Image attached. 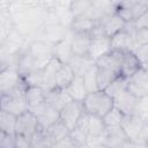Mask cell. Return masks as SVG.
Instances as JSON below:
<instances>
[{"mask_svg": "<svg viewBox=\"0 0 148 148\" xmlns=\"http://www.w3.org/2000/svg\"><path fill=\"white\" fill-rule=\"evenodd\" d=\"M27 87L28 86L24 83V81L21 77L16 87H14L7 92H2L1 94V110L8 111L16 116L29 110V105L25 99Z\"/></svg>", "mask_w": 148, "mask_h": 148, "instance_id": "6da1fadb", "label": "cell"}, {"mask_svg": "<svg viewBox=\"0 0 148 148\" xmlns=\"http://www.w3.org/2000/svg\"><path fill=\"white\" fill-rule=\"evenodd\" d=\"M82 103L87 112L102 118L114 106L113 97H111L105 90L101 89L88 92Z\"/></svg>", "mask_w": 148, "mask_h": 148, "instance_id": "7a4b0ae2", "label": "cell"}, {"mask_svg": "<svg viewBox=\"0 0 148 148\" xmlns=\"http://www.w3.org/2000/svg\"><path fill=\"white\" fill-rule=\"evenodd\" d=\"M75 127H79L80 130H82L88 135V138L98 136V135H103L106 133V127L104 125L103 118L96 114L89 113L87 111L82 113Z\"/></svg>", "mask_w": 148, "mask_h": 148, "instance_id": "3957f363", "label": "cell"}, {"mask_svg": "<svg viewBox=\"0 0 148 148\" xmlns=\"http://www.w3.org/2000/svg\"><path fill=\"white\" fill-rule=\"evenodd\" d=\"M38 130H39V123L32 111L27 110L17 116L15 135H22V136L32 139V136Z\"/></svg>", "mask_w": 148, "mask_h": 148, "instance_id": "277c9868", "label": "cell"}, {"mask_svg": "<svg viewBox=\"0 0 148 148\" xmlns=\"http://www.w3.org/2000/svg\"><path fill=\"white\" fill-rule=\"evenodd\" d=\"M84 111L86 110H84L83 103L80 101L73 99L60 110V120L69 130H73L77 125V121Z\"/></svg>", "mask_w": 148, "mask_h": 148, "instance_id": "5b68a950", "label": "cell"}, {"mask_svg": "<svg viewBox=\"0 0 148 148\" xmlns=\"http://www.w3.org/2000/svg\"><path fill=\"white\" fill-rule=\"evenodd\" d=\"M42 40L47 42L52 46L60 40L65 39L69 34L71 29L65 27L61 23H51V24H42L39 27Z\"/></svg>", "mask_w": 148, "mask_h": 148, "instance_id": "8992f818", "label": "cell"}, {"mask_svg": "<svg viewBox=\"0 0 148 148\" xmlns=\"http://www.w3.org/2000/svg\"><path fill=\"white\" fill-rule=\"evenodd\" d=\"M30 111H32L35 116L37 117L38 123H39V128L42 130H46L60 118V112L56 110L54 108H52L51 105H49L46 102L42 103L40 105H38L37 108Z\"/></svg>", "mask_w": 148, "mask_h": 148, "instance_id": "52a82bcc", "label": "cell"}, {"mask_svg": "<svg viewBox=\"0 0 148 148\" xmlns=\"http://www.w3.org/2000/svg\"><path fill=\"white\" fill-rule=\"evenodd\" d=\"M124 52L121 50H116V49H111L109 52L104 53L103 56H101L96 61V66L99 68H106V69H111L118 74H120V66L123 62V58H124Z\"/></svg>", "mask_w": 148, "mask_h": 148, "instance_id": "ba28073f", "label": "cell"}, {"mask_svg": "<svg viewBox=\"0 0 148 148\" xmlns=\"http://www.w3.org/2000/svg\"><path fill=\"white\" fill-rule=\"evenodd\" d=\"M21 73L16 65H9L1 68L0 72V91L7 92L14 87H16L20 82Z\"/></svg>", "mask_w": 148, "mask_h": 148, "instance_id": "9c48e42d", "label": "cell"}, {"mask_svg": "<svg viewBox=\"0 0 148 148\" xmlns=\"http://www.w3.org/2000/svg\"><path fill=\"white\" fill-rule=\"evenodd\" d=\"M113 102H114V106L118 110H120L125 116H128L135 113L139 97H136L131 90L126 89L119 95H117L113 98Z\"/></svg>", "mask_w": 148, "mask_h": 148, "instance_id": "30bf717a", "label": "cell"}, {"mask_svg": "<svg viewBox=\"0 0 148 148\" xmlns=\"http://www.w3.org/2000/svg\"><path fill=\"white\" fill-rule=\"evenodd\" d=\"M98 23L102 25L104 32L109 37H111L114 34H117L120 30H123L125 28V25H126V22L124 21V18L116 10L102 16L98 20Z\"/></svg>", "mask_w": 148, "mask_h": 148, "instance_id": "8fae6325", "label": "cell"}, {"mask_svg": "<svg viewBox=\"0 0 148 148\" xmlns=\"http://www.w3.org/2000/svg\"><path fill=\"white\" fill-rule=\"evenodd\" d=\"M145 123H146V120L143 118H141L136 113H133V114H128V116L124 117L121 127L125 131L127 138L133 141V140L139 139Z\"/></svg>", "mask_w": 148, "mask_h": 148, "instance_id": "7c38bea8", "label": "cell"}, {"mask_svg": "<svg viewBox=\"0 0 148 148\" xmlns=\"http://www.w3.org/2000/svg\"><path fill=\"white\" fill-rule=\"evenodd\" d=\"M71 101H73V99L71 98L68 92L65 89H61L58 87H54V88L47 90L45 94V102L49 105H51L52 108H54L56 110H58L59 112Z\"/></svg>", "mask_w": 148, "mask_h": 148, "instance_id": "4fadbf2b", "label": "cell"}, {"mask_svg": "<svg viewBox=\"0 0 148 148\" xmlns=\"http://www.w3.org/2000/svg\"><path fill=\"white\" fill-rule=\"evenodd\" d=\"M111 37L106 35L101 36H91L90 46H89V56L96 61L101 56L109 52L111 50Z\"/></svg>", "mask_w": 148, "mask_h": 148, "instance_id": "5bb4252c", "label": "cell"}, {"mask_svg": "<svg viewBox=\"0 0 148 148\" xmlns=\"http://www.w3.org/2000/svg\"><path fill=\"white\" fill-rule=\"evenodd\" d=\"M142 68V64L133 51H125L123 62L120 66V75L131 79L138 71Z\"/></svg>", "mask_w": 148, "mask_h": 148, "instance_id": "9a60e30c", "label": "cell"}, {"mask_svg": "<svg viewBox=\"0 0 148 148\" xmlns=\"http://www.w3.org/2000/svg\"><path fill=\"white\" fill-rule=\"evenodd\" d=\"M148 10V3L147 2H136L130 6H123L116 9V12L124 18V21L127 22H134L136 18H139L142 14H145Z\"/></svg>", "mask_w": 148, "mask_h": 148, "instance_id": "2e32d148", "label": "cell"}, {"mask_svg": "<svg viewBox=\"0 0 148 148\" xmlns=\"http://www.w3.org/2000/svg\"><path fill=\"white\" fill-rule=\"evenodd\" d=\"M91 36L89 32H73L72 35V53L76 56L89 54Z\"/></svg>", "mask_w": 148, "mask_h": 148, "instance_id": "e0dca14e", "label": "cell"}, {"mask_svg": "<svg viewBox=\"0 0 148 148\" xmlns=\"http://www.w3.org/2000/svg\"><path fill=\"white\" fill-rule=\"evenodd\" d=\"M72 35H73V32L71 30L65 39L60 40L59 43H57L52 46L53 56L57 57L59 60H61L64 64H68L71 57L73 56V53H72Z\"/></svg>", "mask_w": 148, "mask_h": 148, "instance_id": "ac0fdd59", "label": "cell"}, {"mask_svg": "<svg viewBox=\"0 0 148 148\" xmlns=\"http://www.w3.org/2000/svg\"><path fill=\"white\" fill-rule=\"evenodd\" d=\"M94 64H95V60L89 54H86V56L73 54L68 61V65L72 67L74 74L79 76H82Z\"/></svg>", "mask_w": 148, "mask_h": 148, "instance_id": "d6986e66", "label": "cell"}, {"mask_svg": "<svg viewBox=\"0 0 148 148\" xmlns=\"http://www.w3.org/2000/svg\"><path fill=\"white\" fill-rule=\"evenodd\" d=\"M40 130H42V128H40ZM43 131L45 132L46 136L52 141L53 147H54V145H56L59 140H61V139L68 136L69 133H71V130L60 120V118H59L56 123H53L50 127H47L46 130H43Z\"/></svg>", "mask_w": 148, "mask_h": 148, "instance_id": "ffe728a7", "label": "cell"}, {"mask_svg": "<svg viewBox=\"0 0 148 148\" xmlns=\"http://www.w3.org/2000/svg\"><path fill=\"white\" fill-rule=\"evenodd\" d=\"M46 90L39 86H28L25 89V99L29 105V110H32L45 102Z\"/></svg>", "mask_w": 148, "mask_h": 148, "instance_id": "44dd1931", "label": "cell"}, {"mask_svg": "<svg viewBox=\"0 0 148 148\" xmlns=\"http://www.w3.org/2000/svg\"><path fill=\"white\" fill-rule=\"evenodd\" d=\"M65 90L68 92V95L71 96L72 99L80 101V102H82L84 99V97L87 96V94H88V90H87V87L84 84L83 77L79 76V75H75L73 81L68 84V87Z\"/></svg>", "mask_w": 148, "mask_h": 148, "instance_id": "7402d4cb", "label": "cell"}, {"mask_svg": "<svg viewBox=\"0 0 148 148\" xmlns=\"http://www.w3.org/2000/svg\"><path fill=\"white\" fill-rule=\"evenodd\" d=\"M128 140L130 139L127 138L121 125L113 126V127H106V146L120 147V146H124V143Z\"/></svg>", "mask_w": 148, "mask_h": 148, "instance_id": "603a6c76", "label": "cell"}, {"mask_svg": "<svg viewBox=\"0 0 148 148\" xmlns=\"http://www.w3.org/2000/svg\"><path fill=\"white\" fill-rule=\"evenodd\" d=\"M74 77H75V74H74L72 67L68 64H62L60 66V68L57 71L56 76H54L56 87L66 89L68 87V84L73 81Z\"/></svg>", "mask_w": 148, "mask_h": 148, "instance_id": "cb8c5ba5", "label": "cell"}, {"mask_svg": "<svg viewBox=\"0 0 148 148\" xmlns=\"http://www.w3.org/2000/svg\"><path fill=\"white\" fill-rule=\"evenodd\" d=\"M96 23H97L96 20L91 18L87 14H83V15L74 17L69 29L72 30V32H89L90 34V31L92 30Z\"/></svg>", "mask_w": 148, "mask_h": 148, "instance_id": "d4e9b609", "label": "cell"}, {"mask_svg": "<svg viewBox=\"0 0 148 148\" xmlns=\"http://www.w3.org/2000/svg\"><path fill=\"white\" fill-rule=\"evenodd\" d=\"M31 56L34 57H46V56H53V47L51 44H49L45 40L42 39H35L25 49Z\"/></svg>", "mask_w": 148, "mask_h": 148, "instance_id": "484cf974", "label": "cell"}, {"mask_svg": "<svg viewBox=\"0 0 148 148\" xmlns=\"http://www.w3.org/2000/svg\"><path fill=\"white\" fill-rule=\"evenodd\" d=\"M17 116L5 110H0V131L9 134H15Z\"/></svg>", "mask_w": 148, "mask_h": 148, "instance_id": "4316f807", "label": "cell"}, {"mask_svg": "<svg viewBox=\"0 0 148 148\" xmlns=\"http://www.w3.org/2000/svg\"><path fill=\"white\" fill-rule=\"evenodd\" d=\"M120 74L111 71V69H106V68H99L97 67V87L101 90H105L106 87Z\"/></svg>", "mask_w": 148, "mask_h": 148, "instance_id": "83f0119b", "label": "cell"}, {"mask_svg": "<svg viewBox=\"0 0 148 148\" xmlns=\"http://www.w3.org/2000/svg\"><path fill=\"white\" fill-rule=\"evenodd\" d=\"M128 82H130V79H126L121 75H118L105 89V91L111 96V97H116L117 95H119L120 92H123L124 90L127 89L128 87Z\"/></svg>", "mask_w": 148, "mask_h": 148, "instance_id": "f1b7e54d", "label": "cell"}, {"mask_svg": "<svg viewBox=\"0 0 148 148\" xmlns=\"http://www.w3.org/2000/svg\"><path fill=\"white\" fill-rule=\"evenodd\" d=\"M125 114L118 110L116 106H113L104 117H103V121L105 127H113V126H120L123 123Z\"/></svg>", "mask_w": 148, "mask_h": 148, "instance_id": "f546056e", "label": "cell"}, {"mask_svg": "<svg viewBox=\"0 0 148 148\" xmlns=\"http://www.w3.org/2000/svg\"><path fill=\"white\" fill-rule=\"evenodd\" d=\"M83 81H84V84L87 87V90L88 92L90 91H95L98 89L97 87V66L96 64H94L83 75Z\"/></svg>", "mask_w": 148, "mask_h": 148, "instance_id": "4dcf8cb0", "label": "cell"}, {"mask_svg": "<svg viewBox=\"0 0 148 148\" xmlns=\"http://www.w3.org/2000/svg\"><path fill=\"white\" fill-rule=\"evenodd\" d=\"M92 6V0H73L71 5V10L74 17L86 14Z\"/></svg>", "mask_w": 148, "mask_h": 148, "instance_id": "1f68e13d", "label": "cell"}, {"mask_svg": "<svg viewBox=\"0 0 148 148\" xmlns=\"http://www.w3.org/2000/svg\"><path fill=\"white\" fill-rule=\"evenodd\" d=\"M69 135H71V138L73 139V141L76 143L77 147H83V146L87 145L88 135H87L82 130H80L79 127H74L73 130H71Z\"/></svg>", "mask_w": 148, "mask_h": 148, "instance_id": "d6a6232c", "label": "cell"}, {"mask_svg": "<svg viewBox=\"0 0 148 148\" xmlns=\"http://www.w3.org/2000/svg\"><path fill=\"white\" fill-rule=\"evenodd\" d=\"M0 148H16L15 134H9L0 131Z\"/></svg>", "mask_w": 148, "mask_h": 148, "instance_id": "836d02e7", "label": "cell"}, {"mask_svg": "<svg viewBox=\"0 0 148 148\" xmlns=\"http://www.w3.org/2000/svg\"><path fill=\"white\" fill-rule=\"evenodd\" d=\"M133 52L136 54V57L139 58L142 65L148 64V43H143L139 45Z\"/></svg>", "mask_w": 148, "mask_h": 148, "instance_id": "e575fe53", "label": "cell"}, {"mask_svg": "<svg viewBox=\"0 0 148 148\" xmlns=\"http://www.w3.org/2000/svg\"><path fill=\"white\" fill-rule=\"evenodd\" d=\"M136 29H148V10L133 22Z\"/></svg>", "mask_w": 148, "mask_h": 148, "instance_id": "d590c367", "label": "cell"}, {"mask_svg": "<svg viewBox=\"0 0 148 148\" xmlns=\"http://www.w3.org/2000/svg\"><path fill=\"white\" fill-rule=\"evenodd\" d=\"M15 145H16V148L31 147V139L22 136V135H15Z\"/></svg>", "mask_w": 148, "mask_h": 148, "instance_id": "8d00e7d4", "label": "cell"}, {"mask_svg": "<svg viewBox=\"0 0 148 148\" xmlns=\"http://www.w3.org/2000/svg\"><path fill=\"white\" fill-rule=\"evenodd\" d=\"M54 147H61V148H65V147H77V146H76V143L73 141V139L71 138V135H68V136H66V138L59 140V141L54 145Z\"/></svg>", "mask_w": 148, "mask_h": 148, "instance_id": "74e56055", "label": "cell"}]
</instances>
